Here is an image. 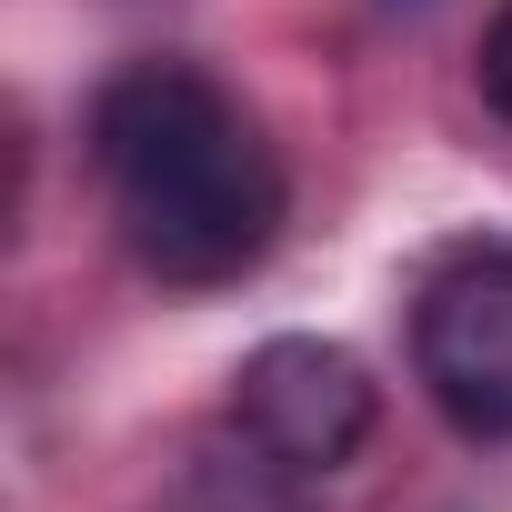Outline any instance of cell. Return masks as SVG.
Instances as JSON below:
<instances>
[{"instance_id": "obj_3", "label": "cell", "mask_w": 512, "mask_h": 512, "mask_svg": "<svg viewBox=\"0 0 512 512\" xmlns=\"http://www.w3.org/2000/svg\"><path fill=\"white\" fill-rule=\"evenodd\" d=\"M231 422H241L251 452L282 462V472H342V462L372 442V422H382V382H372L342 342L282 332V342H262V352L241 362Z\"/></svg>"}, {"instance_id": "obj_4", "label": "cell", "mask_w": 512, "mask_h": 512, "mask_svg": "<svg viewBox=\"0 0 512 512\" xmlns=\"http://www.w3.org/2000/svg\"><path fill=\"white\" fill-rule=\"evenodd\" d=\"M482 101L512 121V0L492 11V31H482Z\"/></svg>"}, {"instance_id": "obj_1", "label": "cell", "mask_w": 512, "mask_h": 512, "mask_svg": "<svg viewBox=\"0 0 512 512\" xmlns=\"http://www.w3.org/2000/svg\"><path fill=\"white\" fill-rule=\"evenodd\" d=\"M91 161L111 181L131 262L181 282V292L241 282L282 241V211H292L282 151L201 61L111 71L91 101Z\"/></svg>"}, {"instance_id": "obj_2", "label": "cell", "mask_w": 512, "mask_h": 512, "mask_svg": "<svg viewBox=\"0 0 512 512\" xmlns=\"http://www.w3.org/2000/svg\"><path fill=\"white\" fill-rule=\"evenodd\" d=\"M412 372L452 432L512 442V251H452L412 292Z\"/></svg>"}]
</instances>
